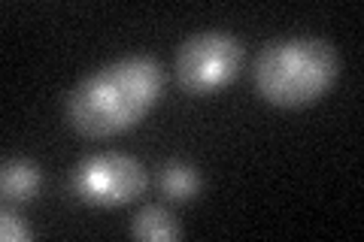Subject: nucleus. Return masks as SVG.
Wrapping results in <instances>:
<instances>
[{
	"mask_svg": "<svg viewBox=\"0 0 364 242\" xmlns=\"http://www.w3.org/2000/svg\"><path fill=\"white\" fill-rule=\"evenodd\" d=\"M164 88L161 64L149 55L119 57L88 73L67 97V119L73 128L100 140L134 128L149 112Z\"/></svg>",
	"mask_w": 364,
	"mask_h": 242,
	"instance_id": "obj_1",
	"label": "nucleus"
},
{
	"mask_svg": "<svg viewBox=\"0 0 364 242\" xmlns=\"http://www.w3.org/2000/svg\"><path fill=\"white\" fill-rule=\"evenodd\" d=\"M337 49L318 37L273 40L255 61V88L273 106H306L334 85Z\"/></svg>",
	"mask_w": 364,
	"mask_h": 242,
	"instance_id": "obj_2",
	"label": "nucleus"
},
{
	"mask_svg": "<svg viewBox=\"0 0 364 242\" xmlns=\"http://www.w3.org/2000/svg\"><path fill=\"white\" fill-rule=\"evenodd\" d=\"M243 64V43L228 31H200L179 43L173 70L188 94H213L234 82Z\"/></svg>",
	"mask_w": 364,
	"mask_h": 242,
	"instance_id": "obj_3",
	"label": "nucleus"
},
{
	"mask_svg": "<svg viewBox=\"0 0 364 242\" xmlns=\"http://www.w3.org/2000/svg\"><path fill=\"white\" fill-rule=\"evenodd\" d=\"M146 167L131 155L100 152L85 158L73 170V191L79 200L95 206H122L146 191Z\"/></svg>",
	"mask_w": 364,
	"mask_h": 242,
	"instance_id": "obj_4",
	"label": "nucleus"
},
{
	"mask_svg": "<svg viewBox=\"0 0 364 242\" xmlns=\"http://www.w3.org/2000/svg\"><path fill=\"white\" fill-rule=\"evenodd\" d=\"M43 185L40 167L28 164V160H4L0 170V191L6 200H31Z\"/></svg>",
	"mask_w": 364,
	"mask_h": 242,
	"instance_id": "obj_5",
	"label": "nucleus"
},
{
	"mask_svg": "<svg viewBox=\"0 0 364 242\" xmlns=\"http://www.w3.org/2000/svg\"><path fill=\"white\" fill-rule=\"evenodd\" d=\"M131 233L146 242H170L179 236V224L164 206H143L131 221Z\"/></svg>",
	"mask_w": 364,
	"mask_h": 242,
	"instance_id": "obj_6",
	"label": "nucleus"
},
{
	"mask_svg": "<svg viewBox=\"0 0 364 242\" xmlns=\"http://www.w3.org/2000/svg\"><path fill=\"white\" fill-rule=\"evenodd\" d=\"M200 188V179L195 167L182 164V160H170L161 170V191L170 200H191Z\"/></svg>",
	"mask_w": 364,
	"mask_h": 242,
	"instance_id": "obj_7",
	"label": "nucleus"
},
{
	"mask_svg": "<svg viewBox=\"0 0 364 242\" xmlns=\"http://www.w3.org/2000/svg\"><path fill=\"white\" fill-rule=\"evenodd\" d=\"M28 236H31L28 227L21 224V218L16 212H9V209L0 212V239H4V242H21Z\"/></svg>",
	"mask_w": 364,
	"mask_h": 242,
	"instance_id": "obj_8",
	"label": "nucleus"
}]
</instances>
